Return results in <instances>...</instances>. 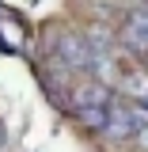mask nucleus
Here are the masks:
<instances>
[{
	"label": "nucleus",
	"instance_id": "1",
	"mask_svg": "<svg viewBox=\"0 0 148 152\" xmlns=\"http://www.w3.org/2000/svg\"><path fill=\"white\" fill-rule=\"evenodd\" d=\"M57 61L69 65V69H91V50H87V42L80 34L65 31V34L57 38Z\"/></svg>",
	"mask_w": 148,
	"mask_h": 152
},
{
	"label": "nucleus",
	"instance_id": "2",
	"mask_svg": "<svg viewBox=\"0 0 148 152\" xmlns=\"http://www.w3.org/2000/svg\"><path fill=\"white\" fill-rule=\"evenodd\" d=\"M122 38H125V46L129 50H148V4L144 8H137L125 23H122Z\"/></svg>",
	"mask_w": 148,
	"mask_h": 152
}]
</instances>
